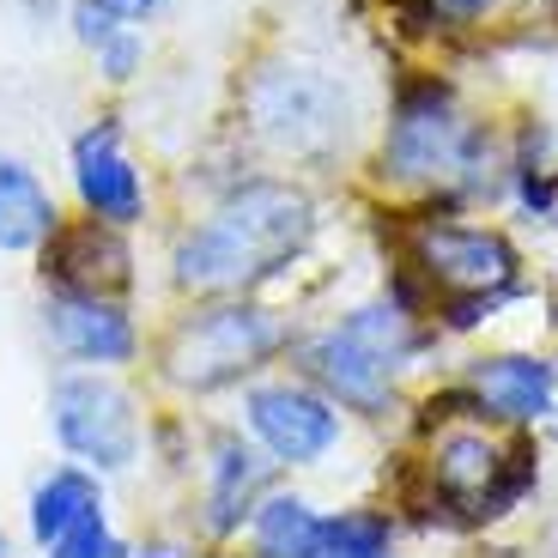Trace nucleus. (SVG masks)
<instances>
[{
    "label": "nucleus",
    "instance_id": "nucleus-25",
    "mask_svg": "<svg viewBox=\"0 0 558 558\" xmlns=\"http://www.w3.org/2000/svg\"><path fill=\"white\" fill-rule=\"evenodd\" d=\"M0 558H19V541H13L7 529H0Z\"/></svg>",
    "mask_w": 558,
    "mask_h": 558
},
{
    "label": "nucleus",
    "instance_id": "nucleus-13",
    "mask_svg": "<svg viewBox=\"0 0 558 558\" xmlns=\"http://www.w3.org/2000/svg\"><path fill=\"white\" fill-rule=\"evenodd\" d=\"M43 292H92V298H134V243L128 231L98 219H61V231L37 250Z\"/></svg>",
    "mask_w": 558,
    "mask_h": 558
},
{
    "label": "nucleus",
    "instance_id": "nucleus-9",
    "mask_svg": "<svg viewBox=\"0 0 558 558\" xmlns=\"http://www.w3.org/2000/svg\"><path fill=\"white\" fill-rule=\"evenodd\" d=\"M43 340L68 359V371H116L128 377L146 359V328H140L128 298H92V292H43Z\"/></svg>",
    "mask_w": 558,
    "mask_h": 558
},
{
    "label": "nucleus",
    "instance_id": "nucleus-18",
    "mask_svg": "<svg viewBox=\"0 0 558 558\" xmlns=\"http://www.w3.org/2000/svg\"><path fill=\"white\" fill-rule=\"evenodd\" d=\"M534 146H541V134H529L522 140V153L510 158V195L522 201V213H534L541 225H553L558 219V170L541 165Z\"/></svg>",
    "mask_w": 558,
    "mask_h": 558
},
{
    "label": "nucleus",
    "instance_id": "nucleus-23",
    "mask_svg": "<svg viewBox=\"0 0 558 558\" xmlns=\"http://www.w3.org/2000/svg\"><path fill=\"white\" fill-rule=\"evenodd\" d=\"M486 13H498V0H432L437 25H480Z\"/></svg>",
    "mask_w": 558,
    "mask_h": 558
},
{
    "label": "nucleus",
    "instance_id": "nucleus-22",
    "mask_svg": "<svg viewBox=\"0 0 558 558\" xmlns=\"http://www.w3.org/2000/svg\"><path fill=\"white\" fill-rule=\"evenodd\" d=\"M134 558H207V546L195 534H146L134 541Z\"/></svg>",
    "mask_w": 558,
    "mask_h": 558
},
{
    "label": "nucleus",
    "instance_id": "nucleus-10",
    "mask_svg": "<svg viewBox=\"0 0 558 558\" xmlns=\"http://www.w3.org/2000/svg\"><path fill=\"white\" fill-rule=\"evenodd\" d=\"M255 134L286 158H316L347 134V104L316 68H279L250 85Z\"/></svg>",
    "mask_w": 558,
    "mask_h": 558
},
{
    "label": "nucleus",
    "instance_id": "nucleus-17",
    "mask_svg": "<svg viewBox=\"0 0 558 558\" xmlns=\"http://www.w3.org/2000/svg\"><path fill=\"white\" fill-rule=\"evenodd\" d=\"M395 541H401V529L389 510L352 504V510H328L316 558H395Z\"/></svg>",
    "mask_w": 558,
    "mask_h": 558
},
{
    "label": "nucleus",
    "instance_id": "nucleus-6",
    "mask_svg": "<svg viewBox=\"0 0 558 558\" xmlns=\"http://www.w3.org/2000/svg\"><path fill=\"white\" fill-rule=\"evenodd\" d=\"M43 407H49V432H56L68 461H80V468H92L104 480L140 468L153 413H146V401L134 395L128 377H116V371H68L61 364Z\"/></svg>",
    "mask_w": 558,
    "mask_h": 558
},
{
    "label": "nucleus",
    "instance_id": "nucleus-3",
    "mask_svg": "<svg viewBox=\"0 0 558 558\" xmlns=\"http://www.w3.org/2000/svg\"><path fill=\"white\" fill-rule=\"evenodd\" d=\"M437 328L418 310H407L401 298H364L347 316L322 322L310 335L292 340L286 364L304 383H316L340 413L359 418H389L401 407V377L413 371L425 352H437Z\"/></svg>",
    "mask_w": 558,
    "mask_h": 558
},
{
    "label": "nucleus",
    "instance_id": "nucleus-16",
    "mask_svg": "<svg viewBox=\"0 0 558 558\" xmlns=\"http://www.w3.org/2000/svg\"><path fill=\"white\" fill-rule=\"evenodd\" d=\"M322 522H328V510H316V498H304L298 486H274L255 504L238 546L243 558H316Z\"/></svg>",
    "mask_w": 558,
    "mask_h": 558
},
{
    "label": "nucleus",
    "instance_id": "nucleus-1",
    "mask_svg": "<svg viewBox=\"0 0 558 558\" xmlns=\"http://www.w3.org/2000/svg\"><path fill=\"white\" fill-rule=\"evenodd\" d=\"M316 243V195L292 177H238L170 243V292L195 298H255L274 274L304 262Z\"/></svg>",
    "mask_w": 558,
    "mask_h": 558
},
{
    "label": "nucleus",
    "instance_id": "nucleus-20",
    "mask_svg": "<svg viewBox=\"0 0 558 558\" xmlns=\"http://www.w3.org/2000/svg\"><path fill=\"white\" fill-rule=\"evenodd\" d=\"M68 25H73V43L98 56L104 43H110L122 25H134V19H128L122 7H110V0H73V7H68Z\"/></svg>",
    "mask_w": 558,
    "mask_h": 558
},
{
    "label": "nucleus",
    "instance_id": "nucleus-24",
    "mask_svg": "<svg viewBox=\"0 0 558 558\" xmlns=\"http://www.w3.org/2000/svg\"><path fill=\"white\" fill-rule=\"evenodd\" d=\"M110 7H122V13H128V19H134V25H140V19H153V13H165L170 0H110Z\"/></svg>",
    "mask_w": 558,
    "mask_h": 558
},
{
    "label": "nucleus",
    "instance_id": "nucleus-12",
    "mask_svg": "<svg viewBox=\"0 0 558 558\" xmlns=\"http://www.w3.org/2000/svg\"><path fill=\"white\" fill-rule=\"evenodd\" d=\"M68 170H73V195H80V213L98 225H116V231H134L146 225V177L128 158L122 146V122L116 116H98L92 128H80L68 146Z\"/></svg>",
    "mask_w": 558,
    "mask_h": 558
},
{
    "label": "nucleus",
    "instance_id": "nucleus-15",
    "mask_svg": "<svg viewBox=\"0 0 558 558\" xmlns=\"http://www.w3.org/2000/svg\"><path fill=\"white\" fill-rule=\"evenodd\" d=\"M56 231H61V207H56V195H49V182H43L25 158L0 153V250L37 255Z\"/></svg>",
    "mask_w": 558,
    "mask_h": 558
},
{
    "label": "nucleus",
    "instance_id": "nucleus-14",
    "mask_svg": "<svg viewBox=\"0 0 558 558\" xmlns=\"http://www.w3.org/2000/svg\"><path fill=\"white\" fill-rule=\"evenodd\" d=\"M98 517H110V486H104V474H92L80 461H56L25 492V534L37 553H49L56 541H68L73 529H85Z\"/></svg>",
    "mask_w": 558,
    "mask_h": 558
},
{
    "label": "nucleus",
    "instance_id": "nucleus-21",
    "mask_svg": "<svg viewBox=\"0 0 558 558\" xmlns=\"http://www.w3.org/2000/svg\"><path fill=\"white\" fill-rule=\"evenodd\" d=\"M92 61H98V73H104L110 85H128L140 68H146V37H140V25H122Z\"/></svg>",
    "mask_w": 558,
    "mask_h": 558
},
{
    "label": "nucleus",
    "instance_id": "nucleus-5",
    "mask_svg": "<svg viewBox=\"0 0 558 558\" xmlns=\"http://www.w3.org/2000/svg\"><path fill=\"white\" fill-rule=\"evenodd\" d=\"M401 267L418 279L425 304L444 298H534L522 279V250L504 238L498 225H474L456 213H418L401 231Z\"/></svg>",
    "mask_w": 558,
    "mask_h": 558
},
{
    "label": "nucleus",
    "instance_id": "nucleus-2",
    "mask_svg": "<svg viewBox=\"0 0 558 558\" xmlns=\"http://www.w3.org/2000/svg\"><path fill=\"white\" fill-rule=\"evenodd\" d=\"M298 322L262 298H195L146 335V371L170 401H213L238 395L274 364H286Z\"/></svg>",
    "mask_w": 558,
    "mask_h": 558
},
{
    "label": "nucleus",
    "instance_id": "nucleus-8",
    "mask_svg": "<svg viewBox=\"0 0 558 558\" xmlns=\"http://www.w3.org/2000/svg\"><path fill=\"white\" fill-rule=\"evenodd\" d=\"M195 510H189V534H195L207 553L238 546L250 529L255 504L279 486V468L250 444L238 418L231 425H207L201 432V468H195Z\"/></svg>",
    "mask_w": 558,
    "mask_h": 558
},
{
    "label": "nucleus",
    "instance_id": "nucleus-26",
    "mask_svg": "<svg viewBox=\"0 0 558 558\" xmlns=\"http://www.w3.org/2000/svg\"><path fill=\"white\" fill-rule=\"evenodd\" d=\"M553 437H558V418H553Z\"/></svg>",
    "mask_w": 558,
    "mask_h": 558
},
{
    "label": "nucleus",
    "instance_id": "nucleus-11",
    "mask_svg": "<svg viewBox=\"0 0 558 558\" xmlns=\"http://www.w3.org/2000/svg\"><path fill=\"white\" fill-rule=\"evenodd\" d=\"M456 383L480 425L534 432V425L558 418V364L541 359V352H486V359H468V371Z\"/></svg>",
    "mask_w": 558,
    "mask_h": 558
},
{
    "label": "nucleus",
    "instance_id": "nucleus-7",
    "mask_svg": "<svg viewBox=\"0 0 558 558\" xmlns=\"http://www.w3.org/2000/svg\"><path fill=\"white\" fill-rule=\"evenodd\" d=\"M238 425L279 474L322 468L347 444V413L298 371H267L250 389H238Z\"/></svg>",
    "mask_w": 558,
    "mask_h": 558
},
{
    "label": "nucleus",
    "instance_id": "nucleus-19",
    "mask_svg": "<svg viewBox=\"0 0 558 558\" xmlns=\"http://www.w3.org/2000/svg\"><path fill=\"white\" fill-rule=\"evenodd\" d=\"M43 558H134V541L110 517H98V522H85V529H73L68 541H56Z\"/></svg>",
    "mask_w": 558,
    "mask_h": 558
},
{
    "label": "nucleus",
    "instance_id": "nucleus-4",
    "mask_svg": "<svg viewBox=\"0 0 558 558\" xmlns=\"http://www.w3.org/2000/svg\"><path fill=\"white\" fill-rule=\"evenodd\" d=\"M383 177L407 189H444L449 201H486L510 182V158L498 153L486 122L461 110L456 85L437 73H413L395 85L383 128Z\"/></svg>",
    "mask_w": 558,
    "mask_h": 558
}]
</instances>
